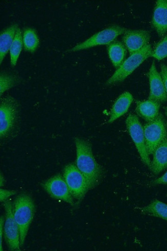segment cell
I'll return each instance as SVG.
<instances>
[{
    "label": "cell",
    "instance_id": "1",
    "mask_svg": "<svg viewBox=\"0 0 167 251\" xmlns=\"http://www.w3.org/2000/svg\"><path fill=\"white\" fill-rule=\"evenodd\" d=\"M76 166L85 177L89 190L93 189L101 182L103 170L96 161L92 152L91 144L87 141L76 138Z\"/></svg>",
    "mask_w": 167,
    "mask_h": 251
},
{
    "label": "cell",
    "instance_id": "2",
    "mask_svg": "<svg viewBox=\"0 0 167 251\" xmlns=\"http://www.w3.org/2000/svg\"><path fill=\"white\" fill-rule=\"evenodd\" d=\"M13 213L20 232L21 247L23 246L35 213L33 198L26 194L17 196L13 203Z\"/></svg>",
    "mask_w": 167,
    "mask_h": 251
},
{
    "label": "cell",
    "instance_id": "3",
    "mask_svg": "<svg viewBox=\"0 0 167 251\" xmlns=\"http://www.w3.org/2000/svg\"><path fill=\"white\" fill-rule=\"evenodd\" d=\"M152 49L150 45H148L141 50L135 53L126 60L113 75L106 82V85L110 86L120 82L129 76L146 59L151 57Z\"/></svg>",
    "mask_w": 167,
    "mask_h": 251
},
{
    "label": "cell",
    "instance_id": "4",
    "mask_svg": "<svg viewBox=\"0 0 167 251\" xmlns=\"http://www.w3.org/2000/svg\"><path fill=\"white\" fill-rule=\"evenodd\" d=\"M0 136L1 138L7 137L15 129L19 118V104L12 97L1 99L0 103Z\"/></svg>",
    "mask_w": 167,
    "mask_h": 251
},
{
    "label": "cell",
    "instance_id": "5",
    "mask_svg": "<svg viewBox=\"0 0 167 251\" xmlns=\"http://www.w3.org/2000/svg\"><path fill=\"white\" fill-rule=\"evenodd\" d=\"M146 149L149 155L167 138V124L161 113L152 121L143 126Z\"/></svg>",
    "mask_w": 167,
    "mask_h": 251
},
{
    "label": "cell",
    "instance_id": "6",
    "mask_svg": "<svg viewBox=\"0 0 167 251\" xmlns=\"http://www.w3.org/2000/svg\"><path fill=\"white\" fill-rule=\"evenodd\" d=\"M63 176L74 200L80 201L90 190L84 176L76 165L70 164L64 169Z\"/></svg>",
    "mask_w": 167,
    "mask_h": 251
},
{
    "label": "cell",
    "instance_id": "7",
    "mask_svg": "<svg viewBox=\"0 0 167 251\" xmlns=\"http://www.w3.org/2000/svg\"><path fill=\"white\" fill-rule=\"evenodd\" d=\"M126 123L128 131L142 162L150 169L151 161L146 149L143 128L139 118L135 114H130Z\"/></svg>",
    "mask_w": 167,
    "mask_h": 251
},
{
    "label": "cell",
    "instance_id": "8",
    "mask_svg": "<svg viewBox=\"0 0 167 251\" xmlns=\"http://www.w3.org/2000/svg\"><path fill=\"white\" fill-rule=\"evenodd\" d=\"M127 30V28L118 25L109 26L73 47L70 51H76L98 46L109 45Z\"/></svg>",
    "mask_w": 167,
    "mask_h": 251
},
{
    "label": "cell",
    "instance_id": "9",
    "mask_svg": "<svg viewBox=\"0 0 167 251\" xmlns=\"http://www.w3.org/2000/svg\"><path fill=\"white\" fill-rule=\"evenodd\" d=\"M5 218L4 237L5 243L10 251H20V237L18 226L13 213V203L6 201L4 204Z\"/></svg>",
    "mask_w": 167,
    "mask_h": 251
},
{
    "label": "cell",
    "instance_id": "10",
    "mask_svg": "<svg viewBox=\"0 0 167 251\" xmlns=\"http://www.w3.org/2000/svg\"><path fill=\"white\" fill-rule=\"evenodd\" d=\"M45 191L52 198L65 201L71 205H74L72 197L64 176L57 175L42 184Z\"/></svg>",
    "mask_w": 167,
    "mask_h": 251
},
{
    "label": "cell",
    "instance_id": "11",
    "mask_svg": "<svg viewBox=\"0 0 167 251\" xmlns=\"http://www.w3.org/2000/svg\"><path fill=\"white\" fill-rule=\"evenodd\" d=\"M150 35L145 30L127 29L122 37L123 45L130 55L142 50L149 45Z\"/></svg>",
    "mask_w": 167,
    "mask_h": 251
},
{
    "label": "cell",
    "instance_id": "12",
    "mask_svg": "<svg viewBox=\"0 0 167 251\" xmlns=\"http://www.w3.org/2000/svg\"><path fill=\"white\" fill-rule=\"evenodd\" d=\"M148 77L150 83V94L148 99L160 103L166 101L167 94L160 73L156 69L154 62H152L151 66L148 73Z\"/></svg>",
    "mask_w": 167,
    "mask_h": 251
},
{
    "label": "cell",
    "instance_id": "13",
    "mask_svg": "<svg viewBox=\"0 0 167 251\" xmlns=\"http://www.w3.org/2000/svg\"><path fill=\"white\" fill-rule=\"evenodd\" d=\"M152 25L160 37H163L167 34V0L156 1Z\"/></svg>",
    "mask_w": 167,
    "mask_h": 251
},
{
    "label": "cell",
    "instance_id": "14",
    "mask_svg": "<svg viewBox=\"0 0 167 251\" xmlns=\"http://www.w3.org/2000/svg\"><path fill=\"white\" fill-rule=\"evenodd\" d=\"M161 103L151 100L137 102V112L138 116L146 122L153 121L159 116Z\"/></svg>",
    "mask_w": 167,
    "mask_h": 251
},
{
    "label": "cell",
    "instance_id": "15",
    "mask_svg": "<svg viewBox=\"0 0 167 251\" xmlns=\"http://www.w3.org/2000/svg\"><path fill=\"white\" fill-rule=\"evenodd\" d=\"M133 100V96L130 93L127 92L122 94L113 104L108 123H113L126 113Z\"/></svg>",
    "mask_w": 167,
    "mask_h": 251
},
{
    "label": "cell",
    "instance_id": "16",
    "mask_svg": "<svg viewBox=\"0 0 167 251\" xmlns=\"http://www.w3.org/2000/svg\"><path fill=\"white\" fill-rule=\"evenodd\" d=\"M167 169V138L156 149L153 153L150 170L155 175Z\"/></svg>",
    "mask_w": 167,
    "mask_h": 251
},
{
    "label": "cell",
    "instance_id": "17",
    "mask_svg": "<svg viewBox=\"0 0 167 251\" xmlns=\"http://www.w3.org/2000/svg\"><path fill=\"white\" fill-rule=\"evenodd\" d=\"M18 28L17 25H13L4 30L0 35V63L1 64L12 46Z\"/></svg>",
    "mask_w": 167,
    "mask_h": 251
},
{
    "label": "cell",
    "instance_id": "18",
    "mask_svg": "<svg viewBox=\"0 0 167 251\" xmlns=\"http://www.w3.org/2000/svg\"><path fill=\"white\" fill-rule=\"evenodd\" d=\"M127 49L119 41L113 42L108 47L110 60L115 67L119 68L124 60L127 54Z\"/></svg>",
    "mask_w": 167,
    "mask_h": 251
},
{
    "label": "cell",
    "instance_id": "19",
    "mask_svg": "<svg viewBox=\"0 0 167 251\" xmlns=\"http://www.w3.org/2000/svg\"><path fill=\"white\" fill-rule=\"evenodd\" d=\"M143 215H149L162 218L167 221V204L155 200L147 206L140 208Z\"/></svg>",
    "mask_w": 167,
    "mask_h": 251
},
{
    "label": "cell",
    "instance_id": "20",
    "mask_svg": "<svg viewBox=\"0 0 167 251\" xmlns=\"http://www.w3.org/2000/svg\"><path fill=\"white\" fill-rule=\"evenodd\" d=\"M23 45L22 31L18 27L13 43L9 50L10 62H11V64L13 66H16L17 64L21 52L22 51Z\"/></svg>",
    "mask_w": 167,
    "mask_h": 251
},
{
    "label": "cell",
    "instance_id": "21",
    "mask_svg": "<svg viewBox=\"0 0 167 251\" xmlns=\"http://www.w3.org/2000/svg\"><path fill=\"white\" fill-rule=\"evenodd\" d=\"M23 39L24 46L26 50L34 52L37 50L39 45V39L34 29H25L23 35Z\"/></svg>",
    "mask_w": 167,
    "mask_h": 251
},
{
    "label": "cell",
    "instance_id": "22",
    "mask_svg": "<svg viewBox=\"0 0 167 251\" xmlns=\"http://www.w3.org/2000/svg\"><path fill=\"white\" fill-rule=\"evenodd\" d=\"M19 79L17 76L9 73H2L0 76V90L1 96L6 91L12 88L18 84Z\"/></svg>",
    "mask_w": 167,
    "mask_h": 251
},
{
    "label": "cell",
    "instance_id": "23",
    "mask_svg": "<svg viewBox=\"0 0 167 251\" xmlns=\"http://www.w3.org/2000/svg\"><path fill=\"white\" fill-rule=\"evenodd\" d=\"M151 57L159 60L167 57V34L152 50Z\"/></svg>",
    "mask_w": 167,
    "mask_h": 251
},
{
    "label": "cell",
    "instance_id": "24",
    "mask_svg": "<svg viewBox=\"0 0 167 251\" xmlns=\"http://www.w3.org/2000/svg\"><path fill=\"white\" fill-rule=\"evenodd\" d=\"M15 194H16V192L15 191H10L1 189L0 190V201L1 202H5L9 197Z\"/></svg>",
    "mask_w": 167,
    "mask_h": 251
},
{
    "label": "cell",
    "instance_id": "25",
    "mask_svg": "<svg viewBox=\"0 0 167 251\" xmlns=\"http://www.w3.org/2000/svg\"><path fill=\"white\" fill-rule=\"evenodd\" d=\"M160 75L162 78L165 90L167 94V66L165 64H162L161 66Z\"/></svg>",
    "mask_w": 167,
    "mask_h": 251
},
{
    "label": "cell",
    "instance_id": "26",
    "mask_svg": "<svg viewBox=\"0 0 167 251\" xmlns=\"http://www.w3.org/2000/svg\"><path fill=\"white\" fill-rule=\"evenodd\" d=\"M153 185L167 184V172L159 178L153 182Z\"/></svg>",
    "mask_w": 167,
    "mask_h": 251
},
{
    "label": "cell",
    "instance_id": "27",
    "mask_svg": "<svg viewBox=\"0 0 167 251\" xmlns=\"http://www.w3.org/2000/svg\"><path fill=\"white\" fill-rule=\"evenodd\" d=\"M4 223H5V219L3 217H1V220H0V230H1V233H0V234H1V251H3V248H2V238H3V234H4Z\"/></svg>",
    "mask_w": 167,
    "mask_h": 251
},
{
    "label": "cell",
    "instance_id": "28",
    "mask_svg": "<svg viewBox=\"0 0 167 251\" xmlns=\"http://www.w3.org/2000/svg\"><path fill=\"white\" fill-rule=\"evenodd\" d=\"M164 109L165 111V113L166 116L167 118V106L164 107Z\"/></svg>",
    "mask_w": 167,
    "mask_h": 251
}]
</instances>
